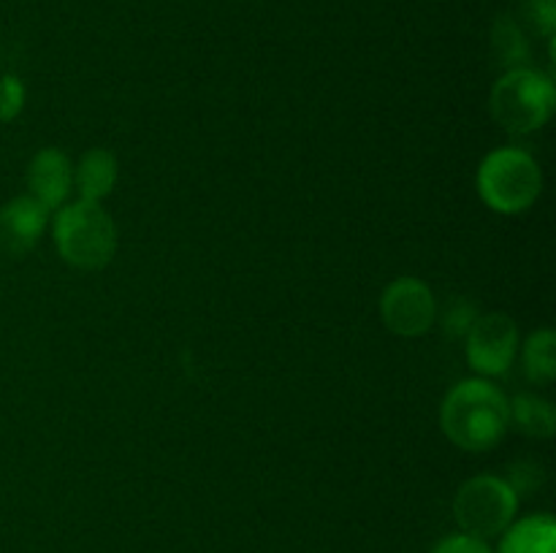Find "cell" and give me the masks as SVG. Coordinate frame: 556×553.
<instances>
[{"mask_svg":"<svg viewBox=\"0 0 556 553\" xmlns=\"http://www.w3.org/2000/svg\"><path fill=\"white\" fill-rule=\"evenodd\" d=\"M440 428L462 450L483 453L500 445L510 428V401L489 380H465L445 394Z\"/></svg>","mask_w":556,"mask_h":553,"instance_id":"6da1fadb","label":"cell"},{"mask_svg":"<svg viewBox=\"0 0 556 553\" xmlns=\"http://www.w3.org/2000/svg\"><path fill=\"white\" fill-rule=\"evenodd\" d=\"M54 244L60 258L74 269L98 271L117 253V226L101 204L76 201L54 217Z\"/></svg>","mask_w":556,"mask_h":553,"instance_id":"7a4b0ae2","label":"cell"},{"mask_svg":"<svg viewBox=\"0 0 556 553\" xmlns=\"http://www.w3.org/2000/svg\"><path fill=\"white\" fill-rule=\"evenodd\" d=\"M478 193L500 215H521L543 193V171L535 157L519 146L489 152L478 166Z\"/></svg>","mask_w":556,"mask_h":553,"instance_id":"3957f363","label":"cell"},{"mask_svg":"<svg viewBox=\"0 0 556 553\" xmlns=\"http://www.w3.org/2000/svg\"><path fill=\"white\" fill-rule=\"evenodd\" d=\"M554 108V81L530 65L505 70L489 92V112L508 133H532L543 128L552 119Z\"/></svg>","mask_w":556,"mask_h":553,"instance_id":"277c9868","label":"cell"},{"mask_svg":"<svg viewBox=\"0 0 556 553\" xmlns=\"http://www.w3.org/2000/svg\"><path fill=\"white\" fill-rule=\"evenodd\" d=\"M519 513V493L505 477L478 475L462 483L454 499V518L465 535L478 540L500 537Z\"/></svg>","mask_w":556,"mask_h":553,"instance_id":"5b68a950","label":"cell"},{"mask_svg":"<svg viewBox=\"0 0 556 553\" xmlns=\"http://www.w3.org/2000/svg\"><path fill=\"white\" fill-rule=\"evenodd\" d=\"M383 325L396 336H424L438 320V301L432 287L418 276H400L380 298Z\"/></svg>","mask_w":556,"mask_h":553,"instance_id":"8992f818","label":"cell"},{"mask_svg":"<svg viewBox=\"0 0 556 553\" xmlns=\"http://www.w3.org/2000/svg\"><path fill=\"white\" fill-rule=\"evenodd\" d=\"M467 361L478 374L500 377L514 363L519 350V329L505 312L478 314L467 331Z\"/></svg>","mask_w":556,"mask_h":553,"instance_id":"52a82bcc","label":"cell"},{"mask_svg":"<svg viewBox=\"0 0 556 553\" xmlns=\"http://www.w3.org/2000/svg\"><path fill=\"white\" fill-rule=\"evenodd\" d=\"M49 209L33 195H20L0 209V247L9 255H25L47 231Z\"/></svg>","mask_w":556,"mask_h":553,"instance_id":"ba28073f","label":"cell"},{"mask_svg":"<svg viewBox=\"0 0 556 553\" xmlns=\"http://www.w3.org/2000/svg\"><path fill=\"white\" fill-rule=\"evenodd\" d=\"M27 190L49 211L60 209L74 190V163L60 150H41L27 166Z\"/></svg>","mask_w":556,"mask_h":553,"instance_id":"9c48e42d","label":"cell"},{"mask_svg":"<svg viewBox=\"0 0 556 553\" xmlns=\"http://www.w3.org/2000/svg\"><path fill=\"white\" fill-rule=\"evenodd\" d=\"M117 177L119 163L114 152L101 150V146L85 152L79 166H74V188L79 190V201H92V204L103 201L117 184Z\"/></svg>","mask_w":556,"mask_h":553,"instance_id":"30bf717a","label":"cell"},{"mask_svg":"<svg viewBox=\"0 0 556 553\" xmlns=\"http://www.w3.org/2000/svg\"><path fill=\"white\" fill-rule=\"evenodd\" d=\"M497 553H556V520L548 513L514 520L503 531Z\"/></svg>","mask_w":556,"mask_h":553,"instance_id":"8fae6325","label":"cell"},{"mask_svg":"<svg viewBox=\"0 0 556 553\" xmlns=\"http://www.w3.org/2000/svg\"><path fill=\"white\" fill-rule=\"evenodd\" d=\"M510 421H516L521 432L538 439L554 437L556 432V412L552 401L535 394H519L510 401Z\"/></svg>","mask_w":556,"mask_h":553,"instance_id":"7c38bea8","label":"cell"},{"mask_svg":"<svg viewBox=\"0 0 556 553\" xmlns=\"http://www.w3.org/2000/svg\"><path fill=\"white\" fill-rule=\"evenodd\" d=\"M525 372L532 383H552L556 377V334L541 329L525 342Z\"/></svg>","mask_w":556,"mask_h":553,"instance_id":"4fadbf2b","label":"cell"},{"mask_svg":"<svg viewBox=\"0 0 556 553\" xmlns=\"http://www.w3.org/2000/svg\"><path fill=\"white\" fill-rule=\"evenodd\" d=\"M492 36H494L492 38L494 52H497L500 63L508 65V70L519 68V65L527 60V41L525 36H521L519 27H516L510 20H500L497 25H494Z\"/></svg>","mask_w":556,"mask_h":553,"instance_id":"5bb4252c","label":"cell"},{"mask_svg":"<svg viewBox=\"0 0 556 553\" xmlns=\"http://www.w3.org/2000/svg\"><path fill=\"white\" fill-rule=\"evenodd\" d=\"M25 108V85L14 74L0 79V123H11Z\"/></svg>","mask_w":556,"mask_h":553,"instance_id":"9a60e30c","label":"cell"},{"mask_svg":"<svg viewBox=\"0 0 556 553\" xmlns=\"http://www.w3.org/2000/svg\"><path fill=\"white\" fill-rule=\"evenodd\" d=\"M478 314L481 312L476 309V304H470L467 298H454V301L445 307V314H443L445 334L465 336L467 331H470V325L476 323Z\"/></svg>","mask_w":556,"mask_h":553,"instance_id":"2e32d148","label":"cell"},{"mask_svg":"<svg viewBox=\"0 0 556 553\" xmlns=\"http://www.w3.org/2000/svg\"><path fill=\"white\" fill-rule=\"evenodd\" d=\"M432 553H494V551L486 540H478V537L459 531V535L443 537V540L432 548Z\"/></svg>","mask_w":556,"mask_h":553,"instance_id":"e0dca14e","label":"cell"},{"mask_svg":"<svg viewBox=\"0 0 556 553\" xmlns=\"http://www.w3.org/2000/svg\"><path fill=\"white\" fill-rule=\"evenodd\" d=\"M525 9H527V16L535 22L538 30H541L543 36L552 38L554 36V25H556L554 0H525Z\"/></svg>","mask_w":556,"mask_h":553,"instance_id":"ac0fdd59","label":"cell"}]
</instances>
